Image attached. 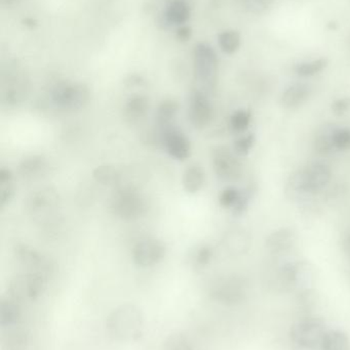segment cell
<instances>
[{
    "instance_id": "obj_11",
    "label": "cell",
    "mask_w": 350,
    "mask_h": 350,
    "mask_svg": "<svg viewBox=\"0 0 350 350\" xmlns=\"http://www.w3.org/2000/svg\"><path fill=\"white\" fill-rule=\"evenodd\" d=\"M213 106L210 102L207 92L195 90L188 98V119L191 125L197 129H203L213 119Z\"/></svg>"
},
{
    "instance_id": "obj_6",
    "label": "cell",
    "mask_w": 350,
    "mask_h": 350,
    "mask_svg": "<svg viewBox=\"0 0 350 350\" xmlns=\"http://www.w3.org/2000/svg\"><path fill=\"white\" fill-rule=\"evenodd\" d=\"M47 275L41 273H20L10 280L8 295L18 300H37L47 289Z\"/></svg>"
},
{
    "instance_id": "obj_43",
    "label": "cell",
    "mask_w": 350,
    "mask_h": 350,
    "mask_svg": "<svg viewBox=\"0 0 350 350\" xmlns=\"http://www.w3.org/2000/svg\"><path fill=\"white\" fill-rule=\"evenodd\" d=\"M16 0H1L2 5H10V4L14 3Z\"/></svg>"
},
{
    "instance_id": "obj_44",
    "label": "cell",
    "mask_w": 350,
    "mask_h": 350,
    "mask_svg": "<svg viewBox=\"0 0 350 350\" xmlns=\"http://www.w3.org/2000/svg\"><path fill=\"white\" fill-rule=\"evenodd\" d=\"M347 251H349V255H350V237L349 238V240H347Z\"/></svg>"
},
{
    "instance_id": "obj_41",
    "label": "cell",
    "mask_w": 350,
    "mask_h": 350,
    "mask_svg": "<svg viewBox=\"0 0 350 350\" xmlns=\"http://www.w3.org/2000/svg\"><path fill=\"white\" fill-rule=\"evenodd\" d=\"M191 34V28L188 26H181L180 28L177 31V38L180 41H187L190 39Z\"/></svg>"
},
{
    "instance_id": "obj_13",
    "label": "cell",
    "mask_w": 350,
    "mask_h": 350,
    "mask_svg": "<svg viewBox=\"0 0 350 350\" xmlns=\"http://www.w3.org/2000/svg\"><path fill=\"white\" fill-rule=\"evenodd\" d=\"M16 262L22 267L23 273H41L49 275L51 265L42 254L27 245H18L14 249Z\"/></svg>"
},
{
    "instance_id": "obj_15",
    "label": "cell",
    "mask_w": 350,
    "mask_h": 350,
    "mask_svg": "<svg viewBox=\"0 0 350 350\" xmlns=\"http://www.w3.org/2000/svg\"><path fill=\"white\" fill-rule=\"evenodd\" d=\"M179 110H180V105L173 98H168L160 103L155 113V124L158 133H162V131L171 127L176 126Z\"/></svg>"
},
{
    "instance_id": "obj_40",
    "label": "cell",
    "mask_w": 350,
    "mask_h": 350,
    "mask_svg": "<svg viewBox=\"0 0 350 350\" xmlns=\"http://www.w3.org/2000/svg\"><path fill=\"white\" fill-rule=\"evenodd\" d=\"M248 197H247V196L242 195H242H240V199H238V201L236 202L234 207L232 208V211H234V214H236V215H242V214H244L245 212H246V210L248 209Z\"/></svg>"
},
{
    "instance_id": "obj_8",
    "label": "cell",
    "mask_w": 350,
    "mask_h": 350,
    "mask_svg": "<svg viewBox=\"0 0 350 350\" xmlns=\"http://www.w3.org/2000/svg\"><path fill=\"white\" fill-rule=\"evenodd\" d=\"M210 297L213 301L225 306H236L245 301L247 297V286L240 278H222L211 286Z\"/></svg>"
},
{
    "instance_id": "obj_21",
    "label": "cell",
    "mask_w": 350,
    "mask_h": 350,
    "mask_svg": "<svg viewBox=\"0 0 350 350\" xmlns=\"http://www.w3.org/2000/svg\"><path fill=\"white\" fill-rule=\"evenodd\" d=\"M166 18L171 24L183 26L190 18V8L185 0H173L166 8Z\"/></svg>"
},
{
    "instance_id": "obj_27",
    "label": "cell",
    "mask_w": 350,
    "mask_h": 350,
    "mask_svg": "<svg viewBox=\"0 0 350 350\" xmlns=\"http://www.w3.org/2000/svg\"><path fill=\"white\" fill-rule=\"evenodd\" d=\"M14 195V174L8 168L0 170V207L4 208Z\"/></svg>"
},
{
    "instance_id": "obj_36",
    "label": "cell",
    "mask_w": 350,
    "mask_h": 350,
    "mask_svg": "<svg viewBox=\"0 0 350 350\" xmlns=\"http://www.w3.org/2000/svg\"><path fill=\"white\" fill-rule=\"evenodd\" d=\"M213 249L209 246H203L197 251L195 257H193L192 265L197 269L207 267L212 259H213Z\"/></svg>"
},
{
    "instance_id": "obj_20",
    "label": "cell",
    "mask_w": 350,
    "mask_h": 350,
    "mask_svg": "<svg viewBox=\"0 0 350 350\" xmlns=\"http://www.w3.org/2000/svg\"><path fill=\"white\" fill-rule=\"evenodd\" d=\"M205 181V174L199 164H192L185 170L182 175V185L184 191L190 195L199 193Z\"/></svg>"
},
{
    "instance_id": "obj_33",
    "label": "cell",
    "mask_w": 350,
    "mask_h": 350,
    "mask_svg": "<svg viewBox=\"0 0 350 350\" xmlns=\"http://www.w3.org/2000/svg\"><path fill=\"white\" fill-rule=\"evenodd\" d=\"M335 131L331 129H325L322 133H320L316 139V149L320 153L326 154L335 149L334 143H333V135Z\"/></svg>"
},
{
    "instance_id": "obj_30",
    "label": "cell",
    "mask_w": 350,
    "mask_h": 350,
    "mask_svg": "<svg viewBox=\"0 0 350 350\" xmlns=\"http://www.w3.org/2000/svg\"><path fill=\"white\" fill-rule=\"evenodd\" d=\"M327 66H328V59L322 57V59H314L312 62L298 64L295 67V71L298 75L302 76V77H310V76L316 75L323 70L326 69Z\"/></svg>"
},
{
    "instance_id": "obj_9",
    "label": "cell",
    "mask_w": 350,
    "mask_h": 350,
    "mask_svg": "<svg viewBox=\"0 0 350 350\" xmlns=\"http://www.w3.org/2000/svg\"><path fill=\"white\" fill-rule=\"evenodd\" d=\"M166 254V247L162 241L147 238L134 245L132 258L137 267L149 269L160 265Z\"/></svg>"
},
{
    "instance_id": "obj_26",
    "label": "cell",
    "mask_w": 350,
    "mask_h": 350,
    "mask_svg": "<svg viewBox=\"0 0 350 350\" xmlns=\"http://www.w3.org/2000/svg\"><path fill=\"white\" fill-rule=\"evenodd\" d=\"M58 195L51 189H42L32 196L30 208L33 212L47 211L58 205Z\"/></svg>"
},
{
    "instance_id": "obj_2",
    "label": "cell",
    "mask_w": 350,
    "mask_h": 350,
    "mask_svg": "<svg viewBox=\"0 0 350 350\" xmlns=\"http://www.w3.org/2000/svg\"><path fill=\"white\" fill-rule=\"evenodd\" d=\"M111 212L125 221L139 219L147 211L145 197L134 187H121L116 189L110 199Z\"/></svg>"
},
{
    "instance_id": "obj_35",
    "label": "cell",
    "mask_w": 350,
    "mask_h": 350,
    "mask_svg": "<svg viewBox=\"0 0 350 350\" xmlns=\"http://www.w3.org/2000/svg\"><path fill=\"white\" fill-rule=\"evenodd\" d=\"M254 145V135L250 133V135H245V137H240V139H238V141L234 143V153L238 156H240V157H244V156H247L250 153Z\"/></svg>"
},
{
    "instance_id": "obj_31",
    "label": "cell",
    "mask_w": 350,
    "mask_h": 350,
    "mask_svg": "<svg viewBox=\"0 0 350 350\" xmlns=\"http://www.w3.org/2000/svg\"><path fill=\"white\" fill-rule=\"evenodd\" d=\"M164 350H193V347L186 335L176 332L164 340Z\"/></svg>"
},
{
    "instance_id": "obj_38",
    "label": "cell",
    "mask_w": 350,
    "mask_h": 350,
    "mask_svg": "<svg viewBox=\"0 0 350 350\" xmlns=\"http://www.w3.org/2000/svg\"><path fill=\"white\" fill-rule=\"evenodd\" d=\"M332 111L336 116H342L350 111V98H342L332 104Z\"/></svg>"
},
{
    "instance_id": "obj_10",
    "label": "cell",
    "mask_w": 350,
    "mask_h": 350,
    "mask_svg": "<svg viewBox=\"0 0 350 350\" xmlns=\"http://www.w3.org/2000/svg\"><path fill=\"white\" fill-rule=\"evenodd\" d=\"M212 164L218 178L234 183L242 176V166L238 155L225 147L216 148L212 152Z\"/></svg>"
},
{
    "instance_id": "obj_1",
    "label": "cell",
    "mask_w": 350,
    "mask_h": 350,
    "mask_svg": "<svg viewBox=\"0 0 350 350\" xmlns=\"http://www.w3.org/2000/svg\"><path fill=\"white\" fill-rule=\"evenodd\" d=\"M144 326L145 318L143 312L135 304H121L107 317V333L113 340L118 342L139 340L143 335Z\"/></svg>"
},
{
    "instance_id": "obj_25",
    "label": "cell",
    "mask_w": 350,
    "mask_h": 350,
    "mask_svg": "<svg viewBox=\"0 0 350 350\" xmlns=\"http://www.w3.org/2000/svg\"><path fill=\"white\" fill-rule=\"evenodd\" d=\"M47 166V160L42 156H29V157L25 158L18 165V174L25 178H32V177L42 174Z\"/></svg>"
},
{
    "instance_id": "obj_14",
    "label": "cell",
    "mask_w": 350,
    "mask_h": 350,
    "mask_svg": "<svg viewBox=\"0 0 350 350\" xmlns=\"http://www.w3.org/2000/svg\"><path fill=\"white\" fill-rule=\"evenodd\" d=\"M304 181L310 195L322 191L331 180L330 168L323 163H314L303 168Z\"/></svg>"
},
{
    "instance_id": "obj_19",
    "label": "cell",
    "mask_w": 350,
    "mask_h": 350,
    "mask_svg": "<svg viewBox=\"0 0 350 350\" xmlns=\"http://www.w3.org/2000/svg\"><path fill=\"white\" fill-rule=\"evenodd\" d=\"M310 88L308 84L296 83L289 86L282 96V106L289 110L299 108L310 98Z\"/></svg>"
},
{
    "instance_id": "obj_4",
    "label": "cell",
    "mask_w": 350,
    "mask_h": 350,
    "mask_svg": "<svg viewBox=\"0 0 350 350\" xmlns=\"http://www.w3.org/2000/svg\"><path fill=\"white\" fill-rule=\"evenodd\" d=\"M49 94L53 104L65 111L82 110L90 100V88L79 82H58Z\"/></svg>"
},
{
    "instance_id": "obj_37",
    "label": "cell",
    "mask_w": 350,
    "mask_h": 350,
    "mask_svg": "<svg viewBox=\"0 0 350 350\" xmlns=\"http://www.w3.org/2000/svg\"><path fill=\"white\" fill-rule=\"evenodd\" d=\"M335 149L349 150L350 148V129H337L333 135Z\"/></svg>"
},
{
    "instance_id": "obj_32",
    "label": "cell",
    "mask_w": 350,
    "mask_h": 350,
    "mask_svg": "<svg viewBox=\"0 0 350 350\" xmlns=\"http://www.w3.org/2000/svg\"><path fill=\"white\" fill-rule=\"evenodd\" d=\"M251 113L247 110L236 111L230 117V129L234 133H242L248 129L251 122Z\"/></svg>"
},
{
    "instance_id": "obj_29",
    "label": "cell",
    "mask_w": 350,
    "mask_h": 350,
    "mask_svg": "<svg viewBox=\"0 0 350 350\" xmlns=\"http://www.w3.org/2000/svg\"><path fill=\"white\" fill-rule=\"evenodd\" d=\"M220 49L226 55H234L240 46V34L236 30H227L219 35Z\"/></svg>"
},
{
    "instance_id": "obj_7",
    "label": "cell",
    "mask_w": 350,
    "mask_h": 350,
    "mask_svg": "<svg viewBox=\"0 0 350 350\" xmlns=\"http://www.w3.org/2000/svg\"><path fill=\"white\" fill-rule=\"evenodd\" d=\"M29 80L18 66H10L2 72L1 100L8 106H18L26 100Z\"/></svg>"
},
{
    "instance_id": "obj_17",
    "label": "cell",
    "mask_w": 350,
    "mask_h": 350,
    "mask_svg": "<svg viewBox=\"0 0 350 350\" xmlns=\"http://www.w3.org/2000/svg\"><path fill=\"white\" fill-rule=\"evenodd\" d=\"M297 243V236L290 228H281L271 232L266 238V247L275 253L291 250Z\"/></svg>"
},
{
    "instance_id": "obj_42",
    "label": "cell",
    "mask_w": 350,
    "mask_h": 350,
    "mask_svg": "<svg viewBox=\"0 0 350 350\" xmlns=\"http://www.w3.org/2000/svg\"><path fill=\"white\" fill-rule=\"evenodd\" d=\"M24 23L26 26L30 27V28H33V27H35L37 25V23L31 18H26V20L24 21Z\"/></svg>"
},
{
    "instance_id": "obj_22",
    "label": "cell",
    "mask_w": 350,
    "mask_h": 350,
    "mask_svg": "<svg viewBox=\"0 0 350 350\" xmlns=\"http://www.w3.org/2000/svg\"><path fill=\"white\" fill-rule=\"evenodd\" d=\"M321 350H349L350 340L341 330H327L320 347Z\"/></svg>"
},
{
    "instance_id": "obj_3",
    "label": "cell",
    "mask_w": 350,
    "mask_h": 350,
    "mask_svg": "<svg viewBox=\"0 0 350 350\" xmlns=\"http://www.w3.org/2000/svg\"><path fill=\"white\" fill-rule=\"evenodd\" d=\"M193 69L195 79L203 88L201 90L214 92L218 82V57L211 45L205 42L195 45Z\"/></svg>"
},
{
    "instance_id": "obj_23",
    "label": "cell",
    "mask_w": 350,
    "mask_h": 350,
    "mask_svg": "<svg viewBox=\"0 0 350 350\" xmlns=\"http://www.w3.org/2000/svg\"><path fill=\"white\" fill-rule=\"evenodd\" d=\"M92 176L97 183L105 187H116L121 180V174L117 168L107 164L95 168Z\"/></svg>"
},
{
    "instance_id": "obj_34",
    "label": "cell",
    "mask_w": 350,
    "mask_h": 350,
    "mask_svg": "<svg viewBox=\"0 0 350 350\" xmlns=\"http://www.w3.org/2000/svg\"><path fill=\"white\" fill-rule=\"evenodd\" d=\"M240 193L236 187H228L222 191L219 196V203L224 208H234L236 202L240 199Z\"/></svg>"
},
{
    "instance_id": "obj_12",
    "label": "cell",
    "mask_w": 350,
    "mask_h": 350,
    "mask_svg": "<svg viewBox=\"0 0 350 350\" xmlns=\"http://www.w3.org/2000/svg\"><path fill=\"white\" fill-rule=\"evenodd\" d=\"M160 141L171 158L185 161L191 156V143L187 135L177 126L171 127L160 133Z\"/></svg>"
},
{
    "instance_id": "obj_39",
    "label": "cell",
    "mask_w": 350,
    "mask_h": 350,
    "mask_svg": "<svg viewBox=\"0 0 350 350\" xmlns=\"http://www.w3.org/2000/svg\"><path fill=\"white\" fill-rule=\"evenodd\" d=\"M247 5L252 12H260L271 5L273 0H246Z\"/></svg>"
},
{
    "instance_id": "obj_16",
    "label": "cell",
    "mask_w": 350,
    "mask_h": 350,
    "mask_svg": "<svg viewBox=\"0 0 350 350\" xmlns=\"http://www.w3.org/2000/svg\"><path fill=\"white\" fill-rule=\"evenodd\" d=\"M22 319L20 300L8 295L0 301V326L4 329L16 327Z\"/></svg>"
},
{
    "instance_id": "obj_18",
    "label": "cell",
    "mask_w": 350,
    "mask_h": 350,
    "mask_svg": "<svg viewBox=\"0 0 350 350\" xmlns=\"http://www.w3.org/2000/svg\"><path fill=\"white\" fill-rule=\"evenodd\" d=\"M149 100L142 94H134L129 96L123 106V115L131 122H138L145 118L149 112Z\"/></svg>"
},
{
    "instance_id": "obj_5",
    "label": "cell",
    "mask_w": 350,
    "mask_h": 350,
    "mask_svg": "<svg viewBox=\"0 0 350 350\" xmlns=\"http://www.w3.org/2000/svg\"><path fill=\"white\" fill-rule=\"evenodd\" d=\"M326 332L324 321L318 318H306L298 321L291 327L290 338L300 349H316L321 347Z\"/></svg>"
},
{
    "instance_id": "obj_24",
    "label": "cell",
    "mask_w": 350,
    "mask_h": 350,
    "mask_svg": "<svg viewBox=\"0 0 350 350\" xmlns=\"http://www.w3.org/2000/svg\"><path fill=\"white\" fill-rule=\"evenodd\" d=\"M286 195L289 199L297 200L303 199L305 196L310 195L305 187L304 181L303 170H297L293 174L290 175L286 185Z\"/></svg>"
},
{
    "instance_id": "obj_28",
    "label": "cell",
    "mask_w": 350,
    "mask_h": 350,
    "mask_svg": "<svg viewBox=\"0 0 350 350\" xmlns=\"http://www.w3.org/2000/svg\"><path fill=\"white\" fill-rule=\"evenodd\" d=\"M225 244L234 254H244L250 248V237L244 230H234L228 234Z\"/></svg>"
}]
</instances>
